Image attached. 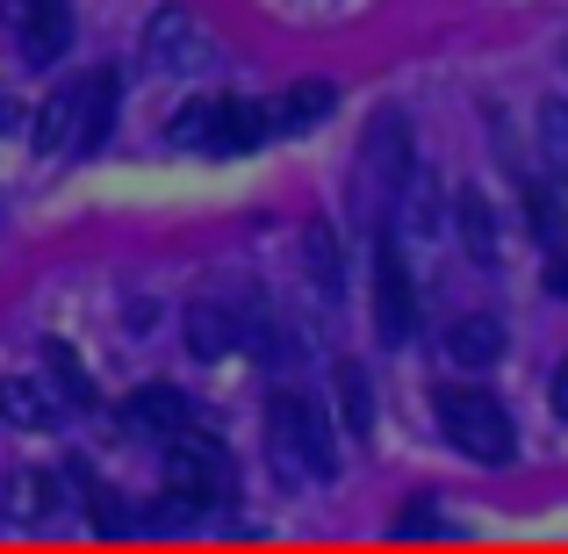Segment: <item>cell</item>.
<instances>
[{"label": "cell", "mask_w": 568, "mask_h": 554, "mask_svg": "<svg viewBox=\"0 0 568 554\" xmlns=\"http://www.w3.org/2000/svg\"><path fill=\"white\" fill-rule=\"evenodd\" d=\"M526 216H532V238L547 252H561V209H555V188L547 181H526Z\"/></svg>", "instance_id": "obj_20"}, {"label": "cell", "mask_w": 568, "mask_h": 554, "mask_svg": "<svg viewBox=\"0 0 568 554\" xmlns=\"http://www.w3.org/2000/svg\"><path fill=\"white\" fill-rule=\"evenodd\" d=\"M540 144H547V159L568 173V109H561V101H547V109H540Z\"/></svg>", "instance_id": "obj_23"}, {"label": "cell", "mask_w": 568, "mask_h": 554, "mask_svg": "<svg viewBox=\"0 0 568 554\" xmlns=\"http://www.w3.org/2000/svg\"><path fill=\"white\" fill-rule=\"evenodd\" d=\"M266 446L281 454V469L303 475V483H332L338 475V432H332V411L310 403L303 389H281L266 403Z\"/></svg>", "instance_id": "obj_1"}, {"label": "cell", "mask_w": 568, "mask_h": 554, "mask_svg": "<svg viewBox=\"0 0 568 554\" xmlns=\"http://www.w3.org/2000/svg\"><path fill=\"white\" fill-rule=\"evenodd\" d=\"M0 417H8V425H51L58 403H51L43 382H0Z\"/></svg>", "instance_id": "obj_17"}, {"label": "cell", "mask_w": 568, "mask_h": 554, "mask_svg": "<svg viewBox=\"0 0 568 554\" xmlns=\"http://www.w3.org/2000/svg\"><path fill=\"white\" fill-rule=\"evenodd\" d=\"M396 194H403V223H410V231H432V223H439V188H432V173L410 167V181Z\"/></svg>", "instance_id": "obj_19"}, {"label": "cell", "mask_w": 568, "mask_h": 554, "mask_svg": "<svg viewBox=\"0 0 568 554\" xmlns=\"http://www.w3.org/2000/svg\"><path fill=\"white\" fill-rule=\"evenodd\" d=\"M166 490L187 497L194 512H216V504L237 497V469H231V454H223L216 432L187 425L181 440H166Z\"/></svg>", "instance_id": "obj_3"}, {"label": "cell", "mask_w": 568, "mask_h": 554, "mask_svg": "<svg viewBox=\"0 0 568 554\" xmlns=\"http://www.w3.org/2000/svg\"><path fill=\"white\" fill-rule=\"evenodd\" d=\"M439 504H432V497H410V504H403V518H396V541H439Z\"/></svg>", "instance_id": "obj_22"}, {"label": "cell", "mask_w": 568, "mask_h": 554, "mask_svg": "<svg viewBox=\"0 0 568 554\" xmlns=\"http://www.w3.org/2000/svg\"><path fill=\"white\" fill-rule=\"evenodd\" d=\"M454 216H460V245H468V260L489 266V260H497V216H489V202L475 188H460L454 194Z\"/></svg>", "instance_id": "obj_15"}, {"label": "cell", "mask_w": 568, "mask_h": 554, "mask_svg": "<svg viewBox=\"0 0 568 554\" xmlns=\"http://www.w3.org/2000/svg\"><path fill=\"white\" fill-rule=\"evenodd\" d=\"M303 266H310V281H317L324 295H338V238L303 231Z\"/></svg>", "instance_id": "obj_21"}, {"label": "cell", "mask_w": 568, "mask_h": 554, "mask_svg": "<svg viewBox=\"0 0 568 554\" xmlns=\"http://www.w3.org/2000/svg\"><path fill=\"white\" fill-rule=\"evenodd\" d=\"M43 389H51L58 411H94V403H101L94 374H87V361L65 346V339H51V346H43Z\"/></svg>", "instance_id": "obj_11"}, {"label": "cell", "mask_w": 568, "mask_h": 554, "mask_svg": "<svg viewBox=\"0 0 568 554\" xmlns=\"http://www.w3.org/2000/svg\"><path fill=\"white\" fill-rule=\"evenodd\" d=\"M547 403H555V417H568V361L555 367V382H547Z\"/></svg>", "instance_id": "obj_24"}, {"label": "cell", "mask_w": 568, "mask_h": 554, "mask_svg": "<svg viewBox=\"0 0 568 554\" xmlns=\"http://www.w3.org/2000/svg\"><path fill=\"white\" fill-rule=\"evenodd\" d=\"M144 66L166 72V80H202V72L223 66V43L202 29V14L187 8H152V22H144Z\"/></svg>", "instance_id": "obj_4"}, {"label": "cell", "mask_w": 568, "mask_h": 554, "mask_svg": "<svg viewBox=\"0 0 568 554\" xmlns=\"http://www.w3.org/2000/svg\"><path fill=\"white\" fill-rule=\"evenodd\" d=\"M561 80H568V37H561Z\"/></svg>", "instance_id": "obj_27"}, {"label": "cell", "mask_w": 568, "mask_h": 554, "mask_svg": "<svg viewBox=\"0 0 568 554\" xmlns=\"http://www.w3.org/2000/svg\"><path fill=\"white\" fill-rule=\"evenodd\" d=\"M14 123H22V101H8V94H0V130H14Z\"/></svg>", "instance_id": "obj_26"}, {"label": "cell", "mask_w": 568, "mask_h": 554, "mask_svg": "<svg viewBox=\"0 0 568 554\" xmlns=\"http://www.w3.org/2000/svg\"><path fill=\"white\" fill-rule=\"evenodd\" d=\"M194 425L187 417V396L166 382H144L138 396L123 403V432H138V440H181V432Z\"/></svg>", "instance_id": "obj_8"}, {"label": "cell", "mask_w": 568, "mask_h": 554, "mask_svg": "<svg viewBox=\"0 0 568 554\" xmlns=\"http://www.w3.org/2000/svg\"><path fill=\"white\" fill-rule=\"evenodd\" d=\"M252 144H266V109L260 101H237V94H216V138H209V152H252Z\"/></svg>", "instance_id": "obj_14"}, {"label": "cell", "mask_w": 568, "mask_h": 554, "mask_svg": "<svg viewBox=\"0 0 568 554\" xmlns=\"http://www.w3.org/2000/svg\"><path fill=\"white\" fill-rule=\"evenodd\" d=\"M332 382H338V411H346V432H353V440H367V432H375V396H367V374L353 367V361H338V367H332Z\"/></svg>", "instance_id": "obj_16"}, {"label": "cell", "mask_w": 568, "mask_h": 554, "mask_svg": "<svg viewBox=\"0 0 568 554\" xmlns=\"http://www.w3.org/2000/svg\"><path fill=\"white\" fill-rule=\"evenodd\" d=\"M181 152H209V138H216V94H202V101H187L181 115H173V130H166Z\"/></svg>", "instance_id": "obj_18"}, {"label": "cell", "mask_w": 568, "mask_h": 554, "mask_svg": "<svg viewBox=\"0 0 568 554\" xmlns=\"http://www.w3.org/2000/svg\"><path fill=\"white\" fill-rule=\"evenodd\" d=\"M547 289L568 295V252H555V260H547Z\"/></svg>", "instance_id": "obj_25"}, {"label": "cell", "mask_w": 568, "mask_h": 554, "mask_svg": "<svg viewBox=\"0 0 568 554\" xmlns=\"http://www.w3.org/2000/svg\"><path fill=\"white\" fill-rule=\"evenodd\" d=\"M446 361H460V367H497L504 361V324L483 318V310L454 318V324H446Z\"/></svg>", "instance_id": "obj_12"}, {"label": "cell", "mask_w": 568, "mask_h": 554, "mask_svg": "<svg viewBox=\"0 0 568 554\" xmlns=\"http://www.w3.org/2000/svg\"><path fill=\"white\" fill-rule=\"evenodd\" d=\"M403 181H410V115L382 109L361 138V202L375 209L382 194H396Z\"/></svg>", "instance_id": "obj_5"}, {"label": "cell", "mask_w": 568, "mask_h": 554, "mask_svg": "<svg viewBox=\"0 0 568 554\" xmlns=\"http://www.w3.org/2000/svg\"><path fill=\"white\" fill-rule=\"evenodd\" d=\"M80 109H87V72L80 80H58L37 109V144L43 152H80Z\"/></svg>", "instance_id": "obj_10"}, {"label": "cell", "mask_w": 568, "mask_h": 554, "mask_svg": "<svg viewBox=\"0 0 568 554\" xmlns=\"http://www.w3.org/2000/svg\"><path fill=\"white\" fill-rule=\"evenodd\" d=\"M0 22H8L22 66H58L72 43V8L65 0H0Z\"/></svg>", "instance_id": "obj_6"}, {"label": "cell", "mask_w": 568, "mask_h": 554, "mask_svg": "<svg viewBox=\"0 0 568 554\" xmlns=\"http://www.w3.org/2000/svg\"><path fill=\"white\" fill-rule=\"evenodd\" d=\"M58 504H65V483H58V475H43V469L0 475V512L8 518H51Z\"/></svg>", "instance_id": "obj_13"}, {"label": "cell", "mask_w": 568, "mask_h": 554, "mask_svg": "<svg viewBox=\"0 0 568 554\" xmlns=\"http://www.w3.org/2000/svg\"><path fill=\"white\" fill-rule=\"evenodd\" d=\"M432 411H439V432L460 446L468 461H483V469H504V461L518 454V432H511V411H504L489 389L475 382H454L432 396Z\"/></svg>", "instance_id": "obj_2"}, {"label": "cell", "mask_w": 568, "mask_h": 554, "mask_svg": "<svg viewBox=\"0 0 568 554\" xmlns=\"http://www.w3.org/2000/svg\"><path fill=\"white\" fill-rule=\"evenodd\" d=\"M417 324V289H410V266H403L396 245L375 252V332L396 346V339H410Z\"/></svg>", "instance_id": "obj_7"}, {"label": "cell", "mask_w": 568, "mask_h": 554, "mask_svg": "<svg viewBox=\"0 0 568 554\" xmlns=\"http://www.w3.org/2000/svg\"><path fill=\"white\" fill-rule=\"evenodd\" d=\"M332 109H338V87H332V80H295V87H281V94H274L266 130H281V138H303V130H317Z\"/></svg>", "instance_id": "obj_9"}]
</instances>
